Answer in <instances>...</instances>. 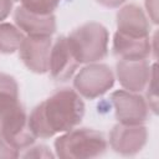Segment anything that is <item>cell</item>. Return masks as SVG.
Wrapping results in <instances>:
<instances>
[{"label":"cell","instance_id":"2","mask_svg":"<svg viewBox=\"0 0 159 159\" xmlns=\"http://www.w3.org/2000/svg\"><path fill=\"white\" fill-rule=\"evenodd\" d=\"M0 137L17 150L27 149L36 140L19 99L16 80L0 72Z\"/></svg>","mask_w":159,"mask_h":159},{"label":"cell","instance_id":"4","mask_svg":"<svg viewBox=\"0 0 159 159\" xmlns=\"http://www.w3.org/2000/svg\"><path fill=\"white\" fill-rule=\"evenodd\" d=\"M73 53L80 63H93L108 53V30L98 22H87L75 29L67 36Z\"/></svg>","mask_w":159,"mask_h":159},{"label":"cell","instance_id":"20","mask_svg":"<svg viewBox=\"0 0 159 159\" xmlns=\"http://www.w3.org/2000/svg\"><path fill=\"white\" fill-rule=\"evenodd\" d=\"M12 1L14 0H0V21L5 20L12 9Z\"/></svg>","mask_w":159,"mask_h":159},{"label":"cell","instance_id":"11","mask_svg":"<svg viewBox=\"0 0 159 159\" xmlns=\"http://www.w3.org/2000/svg\"><path fill=\"white\" fill-rule=\"evenodd\" d=\"M16 26L27 36H51L56 31V17L53 14L40 15L19 6L14 12Z\"/></svg>","mask_w":159,"mask_h":159},{"label":"cell","instance_id":"18","mask_svg":"<svg viewBox=\"0 0 159 159\" xmlns=\"http://www.w3.org/2000/svg\"><path fill=\"white\" fill-rule=\"evenodd\" d=\"M20 153L17 149L12 148L2 137H0V158H17Z\"/></svg>","mask_w":159,"mask_h":159},{"label":"cell","instance_id":"19","mask_svg":"<svg viewBox=\"0 0 159 159\" xmlns=\"http://www.w3.org/2000/svg\"><path fill=\"white\" fill-rule=\"evenodd\" d=\"M145 7L154 24H158V0H145Z\"/></svg>","mask_w":159,"mask_h":159},{"label":"cell","instance_id":"13","mask_svg":"<svg viewBox=\"0 0 159 159\" xmlns=\"http://www.w3.org/2000/svg\"><path fill=\"white\" fill-rule=\"evenodd\" d=\"M152 52L149 36L135 37L116 32L113 37V53L120 60H147Z\"/></svg>","mask_w":159,"mask_h":159},{"label":"cell","instance_id":"17","mask_svg":"<svg viewBox=\"0 0 159 159\" xmlns=\"http://www.w3.org/2000/svg\"><path fill=\"white\" fill-rule=\"evenodd\" d=\"M21 157L24 158H52L53 155L48 150L46 145H36L32 148H29L26 153H24Z\"/></svg>","mask_w":159,"mask_h":159},{"label":"cell","instance_id":"8","mask_svg":"<svg viewBox=\"0 0 159 159\" xmlns=\"http://www.w3.org/2000/svg\"><path fill=\"white\" fill-rule=\"evenodd\" d=\"M51 47V36H26L19 47L20 58L31 72L46 73L48 71Z\"/></svg>","mask_w":159,"mask_h":159},{"label":"cell","instance_id":"9","mask_svg":"<svg viewBox=\"0 0 159 159\" xmlns=\"http://www.w3.org/2000/svg\"><path fill=\"white\" fill-rule=\"evenodd\" d=\"M78 66L80 62L73 53L68 39L60 36L51 47L48 63L51 77L56 81H67L75 75Z\"/></svg>","mask_w":159,"mask_h":159},{"label":"cell","instance_id":"5","mask_svg":"<svg viewBox=\"0 0 159 159\" xmlns=\"http://www.w3.org/2000/svg\"><path fill=\"white\" fill-rule=\"evenodd\" d=\"M114 84L112 70L103 63H89L75 76L73 87L78 94L87 99H94L107 93Z\"/></svg>","mask_w":159,"mask_h":159},{"label":"cell","instance_id":"15","mask_svg":"<svg viewBox=\"0 0 159 159\" xmlns=\"http://www.w3.org/2000/svg\"><path fill=\"white\" fill-rule=\"evenodd\" d=\"M21 2V6L31 12L40 15H50L57 9L61 0H14Z\"/></svg>","mask_w":159,"mask_h":159},{"label":"cell","instance_id":"7","mask_svg":"<svg viewBox=\"0 0 159 159\" xmlns=\"http://www.w3.org/2000/svg\"><path fill=\"white\" fill-rule=\"evenodd\" d=\"M148 130L143 124H116L109 133L111 148L122 155H134L147 144Z\"/></svg>","mask_w":159,"mask_h":159},{"label":"cell","instance_id":"3","mask_svg":"<svg viewBox=\"0 0 159 159\" xmlns=\"http://www.w3.org/2000/svg\"><path fill=\"white\" fill-rule=\"evenodd\" d=\"M107 140L103 134L91 128L65 132L55 140L56 155L61 159H89L104 154Z\"/></svg>","mask_w":159,"mask_h":159},{"label":"cell","instance_id":"16","mask_svg":"<svg viewBox=\"0 0 159 159\" xmlns=\"http://www.w3.org/2000/svg\"><path fill=\"white\" fill-rule=\"evenodd\" d=\"M145 88H147V97H148L149 107H152L154 113H157L158 97H157V65L155 63L152 66V75H150L149 82Z\"/></svg>","mask_w":159,"mask_h":159},{"label":"cell","instance_id":"1","mask_svg":"<svg viewBox=\"0 0 159 159\" xmlns=\"http://www.w3.org/2000/svg\"><path fill=\"white\" fill-rule=\"evenodd\" d=\"M84 116V103L81 96L62 88L36 106L27 117L29 127L36 138H51L78 125Z\"/></svg>","mask_w":159,"mask_h":159},{"label":"cell","instance_id":"21","mask_svg":"<svg viewBox=\"0 0 159 159\" xmlns=\"http://www.w3.org/2000/svg\"><path fill=\"white\" fill-rule=\"evenodd\" d=\"M98 4L106 6V7H111V9H114V7H119L123 2H125V0H96Z\"/></svg>","mask_w":159,"mask_h":159},{"label":"cell","instance_id":"12","mask_svg":"<svg viewBox=\"0 0 159 159\" xmlns=\"http://www.w3.org/2000/svg\"><path fill=\"white\" fill-rule=\"evenodd\" d=\"M117 31L128 36L145 37L149 36L150 26L143 10L135 4H129L117 12Z\"/></svg>","mask_w":159,"mask_h":159},{"label":"cell","instance_id":"10","mask_svg":"<svg viewBox=\"0 0 159 159\" xmlns=\"http://www.w3.org/2000/svg\"><path fill=\"white\" fill-rule=\"evenodd\" d=\"M116 70L120 86L135 93L145 89L152 75V66L147 60H119Z\"/></svg>","mask_w":159,"mask_h":159},{"label":"cell","instance_id":"14","mask_svg":"<svg viewBox=\"0 0 159 159\" xmlns=\"http://www.w3.org/2000/svg\"><path fill=\"white\" fill-rule=\"evenodd\" d=\"M25 39L24 32L12 24H0V52L14 53L19 50L22 40Z\"/></svg>","mask_w":159,"mask_h":159},{"label":"cell","instance_id":"6","mask_svg":"<svg viewBox=\"0 0 159 159\" xmlns=\"http://www.w3.org/2000/svg\"><path fill=\"white\" fill-rule=\"evenodd\" d=\"M116 118L122 124H143L148 119L149 107L144 97L129 91H114L111 94Z\"/></svg>","mask_w":159,"mask_h":159}]
</instances>
